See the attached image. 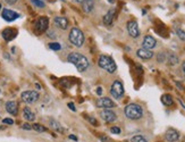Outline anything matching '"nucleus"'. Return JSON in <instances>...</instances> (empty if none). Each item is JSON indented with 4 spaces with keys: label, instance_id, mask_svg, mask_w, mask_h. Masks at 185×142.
<instances>
[{
    "label": "nucleus",
    "instance_id": "79ce46f5",
    "mask_svg": "<svg viewBox=\"0 0 185 142\" xmlns=\"http://www.w3.org/2000/svg\"><path fill=\"white\" fill-rule=\"evenodd\" d=\"M75 1H76V2H81V4H82V2L84 1V0H75Z\"/></svg>",
    "mask_w": 185,
    "mask_h": 142
},
{
    "label": "nucleus",
    "instance_id": "f3484780",
    "mask_svg": "<svg viewBox=\"0 0 185 142\" xmlns=\"http://www.w3.org/2000/svg\"><path fill=\"white\" fill-rule=\"evenodd\" d=\"M53 22H55V24H56L59 29H61V30H66L67 27H68V19H67L66 17H61V16L55 17Z\"/></svg>",
    "mask_w": 185,
    "mask_h": 142
},
{
    "label": "nucleus",
    "instance_id": "aec40b11",
    "mask_svg": "<svg viewBox=\"0 0 185 142\" xmlns=\"http://www.w3.org/2000/svg\"><path fill=\"white\" fill-rule=\"evenodd\" d=\"M115 16V9H109L108 13L104 16V25H111Z\"/></svg>",
    "mask_w": 185,
    "mask_h": 142
},
{
    "label": "nucleus",
    "instance_id": "ddd939ff",
    "mask_svg": "<svg viewBox=\"0 0 185 142\" xmlns=\"http://www.w3.org/2000/svg\"><path fill=\"white\" fill-rule=\"evenodd\" d=\"M1 34H2L4 40H6V41H12V40L15 39V37L17 35V30L12 29V27H7V29H5V30L2 31Z\"/></svg>",
    "mask_w": 185,
    "mask_h": 142
},
{
    "label": "nucleus",
    "instance_id": "58836bf2",
    "mask_svg": "<svg viewBox=\"0 0 185 142\" xmlns=\"http://www.w3.org/2000/svg\"><path fill=\"white\" fill-rule=\"evenodd\" d=\"M176 85H177V86H178V88H179V89H181V90H183V89H184V88H183V85H182L181 83L176 82Z\"/></svg>",
    "mask_w": 185,
    "mask_h": 142
},
{
    "label": "nucleus",
    "instance_id": "c85d7f7f",
    "mask_svg": "<svg viewBox=\"0 0 185 142\" xmlns=\"http://www.w3.org/2000/svg\"><path fill=\"white\" fill-rule=\"evenodd\" d=\"M86 118H88V120H89V122L91 123V124H92V125H93V126H98V125H99V124H98V120H96V118H94V117L88 116Z\"/></svg>",
    "mask_w": 185,
    "mask_h": 142
},
{
    "label": "nucleus",
    "instance_id": "6e6552de",
    "mask_svg": "<svg viewBox=\"0 0 185 142\" xmlns=\"http://www.w3.org/2000/svg\"><path fill=\"white\" fill-rule=\"evenodd\" d=\"M96 107L98 108H104V109H111L115 107V102L109 98H99L96 100Z\"/></svg>",
    "mask_w": 185,
    "mask_h": 142
},
{
    "label": "nucleus",
    "instance_id": "f704fd0d",
    "mask_svg": "<svg viewBox=\"0 0 185 142\" xmlns=\"http://www.w3.org/2000/svg\"><path fill=\"white\" fill-rule=\"evenodd\" d=\"M100 140H101L102 142H108L109 141V139H108L106 135H100Z\"/></svg>",
    "mask_w": 185,
    "mask_h": 142
},
{
    "label": "nucleus",
    "instance_id": "7c9ffc66",
    "mask_svg": "<svg viewBox=\"0 0 185 142\" xmlns=\"http://www.w3.org/2000/svg\"><path fill=\"white\" fill-rule=\"evenodd\" d=\"M2 123H4V124H7V125H13V124H14V120H12V118H4V120H2Z\"/></svg>",
    "mask_w": 185,
    "mask_h": 142
},
{
    "label": "nucleus",
    "instance_id": "72a5a7b5",
    "mask_svg": "<svg viewBox=\"0 0 185 142\" xmlns=\"http://www.w3.org/2000/svg\"><path fill=\"white\" fill-rule=\"evenodd\" d=\"M68 108L71 109V110H73V112H76V108H75V105L73 104V102H68Z\"/></svg>",
    "mask_w": 185,
    "mask_h": 142
},
{
    "label": "nucleus",
    "instance_id": "20e7f679",
    "mask_svg": "<svg viewBox=\"0 0 185 142\" xmlns=\"http://www.w3.org/2000/svg\"><path fill=\"white\" fill-rule=\"evenodd\" d=\"M68 39H69V42L72 43L75 47H82L83 43H84V34L82 33V31L77 27H73L71 32H69V35H68Z\"/></svg>",
    "mask_w": 185,
    "mask_h": 142
},
{
    "label": "nucleus",
    "instance_id": "f03ea898",
    "mask_svg": "<svg viewBox=\"0 0 185 142\" xmlns=\"http://www.w3.org/2000/svg\"><path fill=\"white\" fill-rule=\"evenodd\" d=\"M124 112H125L126 117L128 120H140L141 117L143 116V109L137 104H130V105H127L125 107V109H124Z\"/></svg>",
    "mask_w": 185,
    "mask_h": 142
},
{
    "label": "nucleus",
    "instance_id": "4468645a",
    "mask_svg": "<svg viewBox=\"0 0 185 142\" xmlns=\"http://www.w3.org/2000/svg\"><path fill=\"white\" fill-rule=\"evenodd\" d=\"M165 139H166L167 141H169V142L177 141L178 139H179V133H178L176 130L170 128V130H168V131L166 132V134H165Z\"/></svg>",
    "mask_w": 185,
    "mask_h": 142
},
{
    "label": "nucleus",
    "instance_id": "7ed1b4c3",
    "mask_svg": "<svg viewBox=\"0 0 185 142\" xmlns=\"http://www.w3.org/2000/svg\"><path fill=\"white\" fill-rule=\"evenodd\" d=\"M98 64H99V66L104 69L106 72H108V73H115L116 72V69H117V65H116V63L114 61V59L109 57V56H107V55H101L100 57H99V59H98Z\"/></svg>",
    "mask_w": 185,
    "mask_h": 142
},
{
    "label": "nucleus",
    "instance_id": "a19ab883",
    "mask_svg": "<svg viewBox=\"0 0 185 142\" xmlns=\"http://www.w3.org/2000/svg\"><path fill=\"white\" fill-rule=\"evenodd\" d=\"M35 86H37V89H39V90L41 89V86H40V84H37H37H35Z\"/></svg>",
    "mask_w": 185,
    "mask_h": 142
},
{
    "label": "nucleus",
    "instance_id": "6ab92c4d",
    "mask_svg": "<svg viewBox=\"0 0 185 142\" xmlns=\"http://www.w3.org/2000/svg\"><path fill=\"white\" fill-rule=\"evenodd\" d=\"M23 117L27 120V122H33V120H35L34 112H32L29 107H25V108L23 109Z\"/></svg>",
    "mask_w": 185,
    "mask_h": 142
},
{
    "label": "nucleus",
    "instance_id": "c9c22d12",
    "mask_svg": "<svg viewBox=\"0 0 185 142\" xmlns=\"http://www.w3.org/2000/svg\"><path fill=\"white\" fill-rule=\"evenodd\" d=\"M71 140H74V141H78V138L77 136H75V135H73V134H69V136H68Z\"/></svg>",
    "mask_w": 185,
    "mask_h": 142
},
{
    "label": "nucleus",
    "instance_id": "bb28decb",
    "mask_svg": "<svg viewBox=\"0 0 185 142\" xmlns=\"http://www.w3.org/2000/svg\"><path fill=\"white\" fill-rule=\"evenodd\" d=\"M32 2H33V5H35L37 7L39 8H45V2L42 1V0H31Z\"/></svg>",
    "mask_w": 185,
    "mask_h": 142
},
{
    "label": "nucleus",
    "instance_id": "2eb2a0df",
    "mask_svg": "<svg viewBox=\"0 0 185 142\" xmlns=\"http://www.w3.org/2000/svg\"><path fill=\"white\" fill-rule=\"evenodd\" d=\"M136 55L140 57L141 59H144V60L151 59L153 57V53L151 50H149V49H144V48H140L136 51Z\"/></svg>",
    "mask_w": 185,
    "mask_h": 142
},
{
    "label": "nucleus",
    "instance_id": "a211bd4d",
    "mask_svg": "<svg viewBox=\"0 0 185 142\" xmlns=\"http://www.w3.org/2000/svg\"><path fill=\"white\" fill-rule=\"evenodd\" d=\"M94 5H96L94 0H84L82 2V8L85 13H91L92 9L94 8Z\"/></svg>",
    "mask_w": 185,
    "mask_h": 142
},
{
    "label": "nucleus",
    "instance_id": "4be33fe9",
    "mask_svg": "<svg viewBox=\"0 0 185 142\" xmlns=\"http://www.w3.org/2000/svg\"><path fill=\"white\" fill-rule=\"evenodd\" d=\"M161 102H163L165 106H167V107H169V106L173 105V97L170 96V94H163L161 96Z\"/></svg>",
    "mask_w": 185,
    "mask_h": 142
},
{
    "label": "nucleus",
    "instance_id": "37998d69",
    "mask_svg": "<svg viewBox=\"0 0 185 142\" xmlns=\"http://www.w3.org/2000/svg\"><path fill=\"white\" fill-rule=\"evenodd\" d=\"M108 1H109V2H110V4H112V2H114V1H115V0H108Z\"/></svg>",
    "mask_w": 185,
    "mask_h": 142
},
{
    "label": "nucleus",
    "instance_id": "2f4dec72",
    "mask_svg": "<svg viewBox=\"0 0 185 142\" xmlns=\"http://www.w3.org/2000/svg\"><path fill=\"white\" fill-rule=\"evenodd\" d=\"M22 128L23 130H26V131H30V130H32V125H30L29 123H25V124L22 125Z\"/></svg>",
    "mask_w": 185,
    "mask_h": 142
},
{
    "label": "nucleus",
    "instance_id": "9d476101",
    "mask_svg": "<svg viewBox=\"0 0 185 142\" xmlns=\"http://www.w3.org/2000/svg\"><path fill=\"white\" fill-rule=\"evenodd\" d=\"M2 18L4 19H6L7 22H13V21H15L17 18H19L21 15L18 14V13H16L14 10H10V9H4L2 10Z\"/></svg>",
    "mask_w": 185,
    "mask_h": 142
},
{
    "label": "nucleus",
    "instance_id": "1a4fd4ad",
    "mask_svg": "<svg viewBox=\"0 0 185 142\" xmlns=\"http://www.w3.org/2000/svg\"><path fill=\"white\" fill-rule=\"evenodd\" d=\"M127 31H128V34L132 37H137L140 35V29L135 21H130L127 23Z\"/></svg>",
    "mask_w": 185,
    "mask_h": 142
},
{
    "label": "nucleus",
    "instance_id": "5701e85b",
    "mask_svg": "<svg viewBox=\"0 0 185 142\" xmlns=\"http://www.w3.org/2000/svg\"><path fill=\"white\" fill-rule=\"evenodd\" d=\"M32 128H33L34 131L39 132V133H42V132H47V131H48L47 127H45L43 125H41V124H39V123H34V124L32 125Z\"/></svg>",
    "mask_w": 185,
    "mask_h": 142
},
{
    "label": "nucleus",
    "instance_id": "cd10ccee",
    "mask_svg": "<svg viewBox=\"0 0 185 142\" xmlns=\"http://www.w3.org/2000/svg\"><path fill=\"white\" fill-rule=\"evenodd\" d=\"M176 33H177L178 37H179L182 41H185V31H183L182 29H177V30H176Z\"/></svg>",
    "mask_w": 185,
    "mask_h": 142
},
{
    "label": "nucleus",
    "instance_id": "423d86ee",
    "mask_svg": "<svg viewBox=\"0 0 185 142\" xmlns=\"http://www.w3.org/2000/svg\"><path fill=\"white\" fill-rule=\"evenodd\" d=\"M22 100L26 104H34L37 102L40 98V94L37 93V91H33V90H29V91H24L22 94Z\"/></svg>",
    "mask_w": 185,
    "mask_h": 142
},
{
    "label": "nucleus",
    "instance_id": "39448f33",
    "mask_svg": "<svg viewBox=\"0 0 185 142\" xmlns=\"http://www.w3.org/2000/svg\"><path fill=\"white\" fill-rule=\"evenodd\" d=\"M110 94L115 99H120V98L124 96V86H123V83L120 81H115V82L111 84L110 88Z\"/></svg>",
    "mask_w": 185,
    "mask_h": 142
},
{
    "label": "nucleus",
    "instance_id": "f257e3e1",
    "mask_svg": "<svg viewBox=\"0 0 185 142\" xmlns=\"http://www.w3.org/2000/svg\"><path fill=\"white\" fill-rule=\"evenodd\" d=\"M67 61L73 64L78 72H85L89 68V60L85 56L78 53H71L67 56Z\"/></svg>",
    "mask_w": 185,
    "mask_h": 142
},
{
    "label": "nucleus",
    "instance_id": "f8f14e48",
    "mask_svg": "<svg viewBox=\"0 0 185 142\" xmlns=\"http://www.w3.org/2000/svg\"><path fill=\"white\" fill-rule=\"evenodd\" d=\"M155 45H157V41H155V37H151V35H147V37H144V39H143L142 48L151 50V49H153V48H155Z\"/></svg>",
    "mask_w": 185,
    "mask_h": 142
},
{
    "label": "nucleus",
    "instance_id": "e433bc0d",
    "mask_svg": "<svg viewBox=\"0 0 185 142\" xmlns=\"http://www.w3.org/2000/svg\"><path fill=\"white\" fill-rule=\"evenodd\" d=\"M7 4H9V5H14V4H16L18 0H5Z\"/></svg>",
    "mask_w": 185,
    "mask_h": 142
},
{
    "label": "nucleus",
    "instance_id": "393cba45",
    "mask_svg": "<svg viewBox=\"0 0 185 142\" xmlns=\"http://www.w3.org/2000/svg\"><path fill=\"white\" fill-rule=\"evenodd\" d=\"M131 142H148L145 138H143L142 135H135L131 139Z\"/></svg>",
    "mask_w": 185,
    "mask_h": 142
},
{
    "label": "nucleus",
    "instance_id": "473e14b6",
    "mask_svg": "<svg viewBox=\"0 0 185 142\" xmlns=\"http://www.w3.org/2000/svg\"><path fill=\"white\" fill-rule=\"evenodd\" d=\"M166 59V57H165V53H159V55H158V61H159V63H163V60Z\"/></svg>",
    "mask_w": 185,
    "mask_h": 142
},
{
    "label": "nucleus",
    "instance_id": "4c0bfd02",
    "mask_svg": "<svg viewBox=\"0 0 185 142\" xmlns=\"http://www.w3.org/2000/svg\"><path fill=\"white\" fill-rule=\"evenodd\" d=\"M96 93H98V96H101L102 94V89L99 86V88H96Z\"/></svg>",
    "mask_w": 185,
    "mask_h": 142
},
{
    "label": "nucleus",
    "instance_id": "c756f323",
    "mask_svg": "<svg viewBox=\"0 0 185 142\" xmlns=\"http://www.w3.org/2000/svg\"><path fill=\"white\" fill-rule=\"evenodd\" d=\"M110 132L114 133V134H120V128L117 126H112L110 128Z\"/></svg>",
    "mask_w": 185,
    "mask_h": 142
},
{
    "label": "nucleus",
    "instance_id": "a878e982",
    "mask_svg": "<svg viewBox=\"0 0 185 142\" xmlns=\"http://www.w3.org/2000/svg\"><path fill=\"white\" fill-rule=\"evenodd\" d=\"M49 48L51 49V50H53V51H58V50H60V45L59 43H57V42H51L50 45H49Z\"/></svg>",
    "mask_w": 185,
    "mask_h": 142
},
{
    "label": "nucleus",
    "instance_id": "ea45409f",
    "mask_svg": "<svg viewBox=\"0 0 185 142\" xmlns=\"http://www.w3.org/2000/svg\"><path fill=\"white\" fill-rule=\"evenodd\" d=\"M182 69H183V72L185 73V61H183V64H182Z\"/></svg>",
    "mask_w": 185,
    "mask_h": 142
},
{
    "label": "nucleus",
    "instance_id": "412c9836",
    "mask_svg": "<svg viewBox=\"0 0 185 142\" xmlns=\"http://www.w3.org/2000/svg\"><path fill=\"white\" fill-rule=\"evenodd\" d=\"M50 127H51L53 131L59 132V133H64V132H65V130L60 125L59 122H57V120H50Z\"/></svg>",
    "mask_w": 185,
    "mask_h": 142
},
{
    "label": "nucleus",
    "instance_id": "dca6fc26",
    "mask_svg": "<svg viewBox=\"0 0 185 142\" xmlns=\"http://www.w3.org/2000/svg\"><path fill=\"white\" fill-rule=\"evenodd\" d=\"M6 110L7 112H9L10 115H17L18 114V105H17V102L16 101H13V100H10V101H7L6 102Z\"/></svg>",
    "mask_w": 185,
    "mask_h": 142
},
{
    "label": "nucleus",
    "instance_id": "0eeeda50",
    "mask_svg": "<svg viewBox=\"0 0 185 142\" xmlns=\"http://www.w3.org/2000/svg\"><path fill=\"white\" fill-rule=\"evenodd\" d=\"M48 25H49V19L47 17H40L34 25V30L37 32V34H41L45 32L48 30Z\"/></svg>",
    "mask_w": 185,
    "mask_h": 142
},
{
    "label": "nucleus",
    "instance_id": "c03bdc74",
    "mask_svg": "<svg viewBox=\"0 0 185 142\" xmlns=\"http://www.w3.org/2000/svg\"><path fill=\"white\" fill-rule=\"evenodd\" d=\"M0 9H1V4H0Z\"/></svg>",
    "mask_w": 185,
    "mask_h": 142
},
{
    "label": "nucleus",
    "instance_id": "b1692460",
    "mask_svg": "<svg viewBox=\"0 0 185 142\" xmlns=\"http://www.w3.org/2000/svg\"><path fill=\"white\" fill-rule=\"evenodd\" d=\"M168 63H169V65H176L178 64V57L175 53H170L168 56Z\"/></svg>",
    "mask_w": 185,
    "mask_h": 142
},
{
    "label": "nucleus",
    "instance_id": "9b49d317",
    "mask_svg": "<svg viewBox=\"0 0 185 142\" xmlns=\"http://www.w3.org/2000/svg\"><path fill=\"white\" fill-rule=\"evenodd\" d=\"M100 116H101V118H102L104 122H107V123H111V122L116 120V118H117L116 114L112 112V110H110V109H104V110H101Z\"/></svg>",
    "mask_w": 185,
    "mask_h": 142
}]
</instances>
